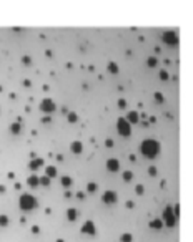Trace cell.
<instances>
[{"mask_svg":"<svg viewBox=\"0 0 193 242\" xmlns=\"http://www.w3.org/2000/svg\"><path fill=\"white\" fill-rule=\"evenodd\" d=\"M32 232H33V234H38V232H40V227H38V226H33V227H32Z\"/></svg>","mask_w":193,"mask_h":242,"instance_id":"obj_34","label":"cell"},{"mask_svg":"<svg viewBox=\"0 0 193 242\" xmlns=\"http://www.w3.org/2000/svg\"><path fill=\"white\" fill-rule=\"evenodd\" d=\"M42 164H43V159L42 158H33L30 163H28V168L32 169V171H37L38 168H42Z\"/></svg>","mask_w":193,"mask_h":242,"instance_id":"obj_11","label":"cell"},{"mask_svg":"<svg viewBox=\"0 0 193 242\" xmlns=\"http://www.w3.org/2000/svg\"><path fill=\"white\" fill-rule=\"evenodd\" d=\"M177 217L178 214L175 212V209L170 206H167L165 209H163V214H162V221H163V224L168 226V227H175L177 224Z\"/></svg>","mask_w":193,"mask_h":242,"instance_id":"obj_3","label":"cell"},{"mask_svg":"<svg viewBox=\"0 0 193 242\" xmlns=\"http://www.w3.org/2000/svg\"><path fill=\"white\" fill-rule=\"evenodd\" d=\"M107 171H110V173H117L118 169H120V161L118 159H115V158H110V159H107Z\"/></svg>","mask_w":193,"mask_h":242,"instance_id":"obj_9","label":"cell"},{"mask_svg":"<svg viewBox=\"0 0 193 242\" xmlns=\"http://www.w3.org/2000/svg\"><path fill=\"white\" fill-rule=\"evenodd\" d=\"M125 119H127L130 124H137L138 119H140V116H138L137 111H128V114H127V118H125Z\"/></svg>","mask_w":193,"mask_h":242,"instance_id":"obj_13","label":"cell"},{"mask_svg":"<svg viewBox=\"0 0 193 242\" xmlns=\"http://www.w3.org/2000/svg\"><path fill=\"white\" fill-rule=\"evenodd\" d=\"M160 149H162V146H160V143H158L157 139L148 138V139H143V141L140 143V153L148 159L157 158L158 154H160Z\"/></svg>","mask_w":193,"mask_h":242,"instance_id":"obj_1","label":"cell"},{"mask_svg":"<svg viewBox=\"0 0 193 242\" xmlns=\"http://www.w3.org/2000/svg\"><path fill=\"white\" fill-rule=\"evenodd\" d=\"M148 174H150V176H153V177H155L157 174H158L157 168H155V166H150V168H148Z\"/></svg>","mask_w":193,"mask_h":242,"instance_id":"obj_28","label":"cell"},{"mask_svg":"<svg viewBox=\"0 0 193 242\" xmlns=\"http://www.w3.org/2000/svg\"><path fill=\"white\" fill-rule=\"evenodd\" d=\"M67 219H68L70 222H75L77 219H78V211L73 209V207H70V209L67 211Z\"/></svg>","mask_w":193,"mask_h":242,"instance_id":"obj_15","label":"cell"},{"mask_svg":"<svg viewBox=\"0 0 193 242\" xmlns=\"http://www.w3.org/2000/svg\"><path fill=\"white\" fill-rule=\"evenodd\" d=\"M87 191L92 192V194L96 192V184H95V182H88V184H87Z\"/></svg>","mask_w":193,"mask_h":242,"instance_id":"obj_26","label":"cell"},{"mask_svg":"<svg viewBox=\"0 0 193 242\" xmlns=\"http://www.w3.org/2000/svg\"><path fill=\"white\" fill-rule=\"evenodd\" d=\"M3 192H5V187H3V186H0V194H3Z\"/></svg>","mask_w":193,"mask_h":242,"instance_id":"obj_37","label":"cell"},{"mask_svg":"<svg viewBox=\"0 0 193 242\" xmlns=\"http://www.w3.org/2000/svg\"><path fill=\"white\" fill-rule=\"evenodd\" d=\"M60 182H62V186H64V187H70L72 186V177L70 176H64L60 179Z\"/></svg>","mask_w":193,"mask_h":242,"instance_id":"obj_21","label":"cell"},{"mask_svg":"<svg viewBox=\"0 0 193 242\" xmlns=\"http://www.w3.org/2000/svg\"><path fill=\"white\" fill-rule=\"evenodd\" d=\"M57 242H65V240H62V239H57Z\"/></svg>","mask_w":193,"mask_h":242,"instance_id":"obj_38","label":"cell"},{"mask_svg":"<svg viewBox=\"0 0 193 242\" xmlns=\"http://www.w3.org/2000/svg\"><path fill=\"white\" fill-rule=\"evenodd\" d=\"M10 224V217L5 214H0V227H7Z\"/></svg>","mask_w":193,"mask_h":242,"instance_id":"obj_20","label":"cell"},{"mask_svg":"<svg viewBox=\"0 0 193 242\" xmlns=\"http://www.w3.org/2000/svg\"><path fill=\"white\" fill-rule=\"evenodd\" d=\"M45 176H48L50 179L57 177V168L52 166V164H50V166H47V168H45Z\"/></svg>","mask_w":193,"mask_h":242,"instance_id":"obj_17","label":"cell"},{"mask_svg":"<svg viewBox=\"0 0 193 242\" xmlns=\"http://www.w3.org/2000/svg\"><path fill=\"white\" fill-rule=\"evenodd\" d=\"M132 179H133V173H132V171H125V173H123V181H125V182H130Z\"/></svg>","mask_w":193,"mask_h":242,"instance_id":"obj_24","label":"cell"},{"mask_svg":"<svg viewBox=\"0 0 193 242\" xmlns=\"http://www.w3.org/2000/svg\"><path fill=\"white\" fill-rule=\"evenodd\" d=\"M125 105H127L125 100H118V108H125Z\"/></svg>","mask_w":193,"mask_h":242,"instance_id":"obj_35","label":"cell"},{"mask_svg":"<svg viewBox=\"0 0 193 242\" xmlns=\"http://www.w3.org/2000/svg\"><path fill=\"white\" fill-rule=\"evenodd\" d=\"M82 234L85 235H95L96 234V227L92 221H87L83 222V226H82Z\"/></svg>","mask_w":193,"mask_h":242,"instance_id":"obj_8","label":"cell"},{"mask_svg":"<svg viewBox=\"0 0 193 242\" xmlns=\"http://www.w3.org/2000/svg\"><path fill=\"white\" fill-rule=\"evenodd\" d=\"M68 121L70 123H77V121H78V116H77L75 113H70L68 111Z\"/></svg>","mask_w":193,"mask_h":242,"instance_id":"obj_27","label":"cell"},{"mask_svg":"<svg viewBox=\"0 0 193 242\" xmlns=\"http://www.w3.org/2000/svg\"><path fill=\"white\" fill-rule=\"evenodd\" d=\"M132 240H133V237H132V234H128V232L120 235V242H132Z\"/></svg>","mask_w":193,"mask_h":242,"instance_id":"obj_23","label":"cell"},{"mask_svg":"<svg viewBox=\"0 0 193 242\" xmlns=\"http://www.w3.org/2000/svg\"><path fill=\"white\" fill-rule=\"evenodd\" d=\"M162 40H163V43H165V45H168V47H177V45H178V35H177V32H173V30L163 32Z\"/></svg>","mask_w":193,"mask_h":242,"instance_id":"obj_5","label":"cell"},{"mask_svg":"<svg viewBox=\"0 0 193 242\" xmlns=\"http://www.w3.org/2000/svg\"><path fill=\"white\" fill-rule=\"evenodd\" d=\"M135 192H137V194H138V196H142V194H143V192H145V187H143L142 184H138L137 187H135Z\"/></svg>","mask_w":193,"mask_h":242,"instance_id":"obj_29","label":"cell"},{"mask_svg":"<svg viewBox=\"0 0 193 242\" xmlns=\"http://www.w3.org/2000/svg\"><path fill=\"white\" fill-rule=\"evenodd\" d=\"M133 206H135V204H133V202H132V201H128V202H127V207H128V209H132V207H133Z\"/></svg>","mask_w":193,"mask_h":242,"instance_id":"obj_36","label":"cell"},{"mask_svg":"<svg viewBox=\"0 0 193 242\" xmlns=\"http://www.w3.org/2000/svg\"><path fill=\"white\" fill-rule=\"evenodd\" d=\"M105 146L112 148V146H113V139H107V141H105Z\"/></svg>","mask_w":193,"mask_h":242,"instance_id":"obj_33","label":"cell"},{"mask_svg":"<svg viewBox=\"0 0 193 242\" xmlns=\"http://www.w3.org/2000/svg\"><path fill=\"white\" fill-rule=\"evenodd\" d=\"M37 206H38V201L32 194H28V192H25V194H22L18 197V207L22 211H33Z\"/></svg>","mask_w":193,"mask_h":242,"instance_id":"obj_2","label":"cell"},{"mask_svg":"<svg viewBox=\"0 0 193 242\" xmlns=\"http://www.w3.org/2000/svg\"><path fill=\"white\" fill-rule=\"evenodd\" d=\"M117 201H118V196H117V192H115V191H105L103 192V196H102V202H103V204L112 206Z\"/></svg>","mask_w":193,"mask_h":242,"instance_id":"obj_7","label":"cell"},{"mask_svg":"<svg viewBox=\"0 0 193 242\" xmlns=\"http://www.w3.org/2000/svg\"><path fill=\"white\" fill-rule=\"evenodd\" d=\"M42 123H45V124H48V123H52V118L50 116H45V118L42 119Z\"/></svg>","mask_w":193,"mask_h":242,"instance_id":"obj_31","label":"cell"},{"mask_svg":"<svg viewBox=\"0 0 193 242\" xmlns=\"http://www.w3.org/2000/svg\"><path fill=\"white\" fill-rule=\"evenodd\" d=\"M55 110H57V105H55L54 100H50V98H43V100H42V103H40V111H42L43 114H52Z\"/></svg>","mask_w":193,"mask_h":242,"instance_id":"obj_6","label":"cell"},{"mask_svg":"<svg viewBox=\"0 0 193 242\" xmlns=\"http://www.w3.org/2000/svg\"><path fill=\"white\" fill-rule=\"evenodd\" d=\"M27 184H28V187H32V189H35V187L40 186V181H38L37 174H32V176L27 177Z\"/></svg>","mask_w":193,"mask_h":242,"instance_id":"obj_10","label":"cell"},{"mask_svg":"<svg viewBox=\"0 0 193 242\" xmlns=\"http://www.w3.org/2000/svg\"><path fill=\"white\" fill-rule=\"evenodd\" d=\"M8 131H10V134H20V131H22V124L18 123V121H15V123H12L10 124V128H8Z\"/></svg>","mask_w":193,"mask_h":242,"instance_id":"obj_16","label":"cell"},{"mask_svg":"<svg viewBox=\"0 0 193 242\" xmlns=\"http://www.w3.org/2000/svg\"><path fill=\"white\" fill-rule=\"evenodd\" d=\"M163 226H165V224H163V221L158 219V217H157V219H153V221H150V227L153 231H162Z\"/></svg>","mask_w":193,"mask_h":242,"instance_id":"obj_14","label":"cell"},{"mask_svg":"<svg viewBox=\"0 0 193 242\" xmlns=\"http://www.w3.org/2000/svg\"><path fill=\"white\" fill-rule=\"evenodd\" d=\"M107 70H108V73H112V75H117L120 68H118V65L115 63V61H110V63H108V66H107Z\"/></svg>","mask_w":193,"mask_h":242,"instance_id":"obj_18","label":"cell"},{"mask_svg":"<svg viewBox=\"0 0 193 242\" xmlns=\"http://www.w3.org/2000/svg\"><path fill=\"white\" fill-rule=\"evenodd\" d=\"M22 61H23L25 65H30V56H23V58H22Z\"/></svg>","mask_w":193,"mask_h":242,"instance_id":"obj_32","label":"cell"},{"mask_svg":"<svg viewBox=\"0 0 193 242\" xmlns=\"http://www.w3.org/2000/svg\"><path fill=\"white\" fill-rule=\"evenodd\" d=\"M158 63V58L157 56H148V60H147V65L150 66V68H155Z\"/></svg>","mask_w":193,"mask_h":242,"instance_id":"obj_22","label":"cell"},{"mask_svg":"<svg viewBox=\"0 0 193 242\" xmlns=\"http://www.w3.org/2000/svg\"><path fill=\"white\" fill-rule=\"evenodd\" d=\"M155 101H157V103H163V95L162 93H155Z\"/></svg>","mask_w":193,"mask_h":242,"instance_id":"obj_30","label":"cell"},{"mask_svg":"<svg viewBox=\"0 0 193 242\" xmlns=\"http://www.w3.org/2000/svg\"><path fill=\"white\" fill-rule=\"evenodd\" d=\"M38 181H40V186L48 187V186H50V182H52V179L48 176H40V177H38Z\"/></svg>","mask_w":193,"mask_h":242,"instance_id":"obj_19","label":"cell"},{"mask_svg":"<svg viewBox=\"0 0 193 242\" xmlns=\"http://www.w3.org/2000/svg\"><path fill=\"white\" fill-rule=\"evenodd\" d=\"M70 151L73 154H82V151H83V144H82L80 141H73L70 144Z\"/></svg>","mask_w":193,"mask_h":242,"instance_id":"obj_12","label":"cell"},{"mask_svg":"<svg viewBox=\"0 0 193 242\" xmlns=\"http://www.w3.org/2000/svg\"><path fill=\"white\" fill-rule=\"evenodd\" d=\"M158 76H160V80H162V81H167L168 78H170V75H168V71H167V70H160Z\"/></svg>","mask_w":193,"mask_h":242,"instance_id":"obj_25","label":"cell"},{"mask_svg":"<svg viewBox=\"0 0 193 242\" xmlns=\"http://www.w3.org/2000/svg\"><path fill=\"white\" fill-rule=\"evenodd\" d=\"M117 131H118L120 136L128 138L130 134H132V124H130L125 118H118L117 119Z\"/></svg>","mask_w":193,"mask_h":242,"instance_id":"obj_4","label":"cell"}]
</instances>
